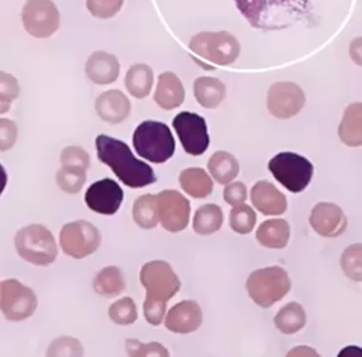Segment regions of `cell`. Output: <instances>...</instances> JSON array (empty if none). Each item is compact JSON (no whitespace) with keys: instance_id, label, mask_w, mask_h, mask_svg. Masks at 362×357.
I'll return each mask as SVG.
<instances>
[{"instance_id":"obj_29","label":"cell","mask_w":362,"mask_h":357,"mask_svg":"<svg viewBox=\"0 0 362 357\" xmlns=\"http://www.w3.org/2000/svg\"><path fill=\"white\" fill-rule=\"evenodd\" d=\"M95 292L105 297H114L123 292L125 288L124 278L120 269L115 267L102 269L93 283Z\"/></svg>"},{"instance_id":"obj_28","label":"cell","mask_w":362,"mask_h":357,"mask_svg":"<svg viewBox=\"0 0 362 357\" xmlns=\"http://www.w3.org/2000/svg\"><path fill=\"white\" fill-rule=\"evenodd\" d=\"M223 221V211L218 206L214 204L202 206L194 216V230L198 235H211L221 229Z\"/></svg>"},{"instance_id":"obj_12","label":"cell","mask_w":362,"mask_h":357,"mask_svg":"<svg viewBox=\"0 0 362 357\" xmlns=\"http://www.w3.org/2000/svg\"><path fill=\"white\" fill-rule=\"evenodd\" d=\"M159 221L171 233L183 230L189 224V201L177 191L167 190L156 197Z\"/></svg>"},{"instance_id":"obj_37","label":"cell","mask_w":362,"mask_h":357,"mask_svg":"<svg viewBox=\"0 0 362 357\" xmlns=\"http://www.w3.org/2000/svg\"><path fill=\"white\" fill-rule=\"evenodd\" d=\"M127 353L133 356H169V352L160 344L152 343L148 345H142L135 339L127 341Z\"/></svg>"},{"instance_id":"obj_5","label":"cell","mask_w":362,"mask_h":357,"mask_svg":"<svg viewBox=\"0 0 362 357\" xmlns=\"http://www.w3.org/2000/svg\"><path fill=\"white\" fill-rule=\"evenodd\" d=\"M246 286L257 305L270 308L288 294L291 283L285 269L272 267L253 271L247 280Z\"/></svg>"},{"instance_id":"obj_18","label":"cell","mask_w":362,"mask_h":357,"mask_svg":"<svg viewBox=\"0 0 362 357\" xmlns=\"http://www.w3.org/2000/svg\"><path fill=\"white\" fill-rule=\"evenodd\" d=\"M95 110L104 121L117 124L127 118L131 112V103L120 90H108L98 98Z\"/></svg>"},{"instance_id":"obj_22","label":"cell","mask_w":362,"mask_h":357,"mask_svg":"<svg viewBox=\"0 0 362 357\" xmlns=\"http://www.w3.org/2000/svg\"><path fill=\"white\" fill-rule=\"evenodd\" d=\"M194 95L200 105L215 108L226 97V87L218 78H199L194 82Z\"/></svg>"},{"instance_id":"obj_40","label":"cell","mask_w":362,"mask_h":357,"mask_svg":"<svg viewBox=\"0 0 362 357\" xmlns=\"http://www.w3.org/2000/svg\"><path fill=\"white\" fill-rule=\"evenodd\" d=\"M18 129L17 125L8 119H0V151L10 150L17 140Z\"/></svg>"},{"instance_id":"obj_31","label":"cell","mask_w":362,"mask_h":357,"mask_svg":"<svg viewBox=\"0 0 362 357\" xmlns=\"http://www.w3.org/2000/svg\"><path fill=\"white\" fill-rule=\"evenodd\" d=\"M86 182V170L72 165H63L57 172V182L65 192L74 194L80 192Z\"/></svg>"},{"instance_id":"obj_15","label":"cell","mask_w":362,"mask_h":357,"mask_svg":"<svg viewBox=\"0 0 362 357\" xmlns=\"http://www.w3.org/2000/svg\"><path fill=\"white\" fill-rule=\"evenodd\" d=\"M310 223L318 235L336 238L346 231L348 218L335 204L320 203L313 209Z\"/></svg>"},{"instance_id":"obj_33","label":"cell","mask_w":362,"mask_h":357,"mask_svg":"<svg viewBox=\"0 0 362 357\" xmlns=\"http://www.w3.org/2000/svg\"><path fill=\"white\" fill-rule=\"evenodd\" d=\"M255 222H257V216L252 208L249 206L240 204L231 210L230 226L235 233L240 235L251 233L255 228Z\"/></svg>"},{"instance_id":"obj_30","label":"cell","mask_w":362,"mask_h":357,"mask_svg":"<svg viewBox=\"0 0 362 357\" xmlns=\"http://www.w3.org/2000/svg\"><path fill=\"white\" fill-rule=\"evenodd\" d=\"M134 220L144 229L154 228L159 222L156 197L146 194L140 197L134 205Z\"/></svg>"},{"instance_id":"obj_7","label":"cell","mask_w":362,"mask_h":357,"mask_svg":"<svg viewBox=\"0 0 362 357\" xmlns=\"http://www.w3.org/2000/svg\"><path fill=\"white\" fill-rule=\"evenodd\" d=\"M140 280L146 290V300L167 303L180 288L177 275L169 263L152 261L141 269Z\"/></svg>"},{"instance_id":"obj_38","label":"cell","mask_w":362,"mask_h":357,"mask_svg":"<svg viewBox=\"0 0 362 357\" xmlns=\"http://www.w3.org/2000/svg\"><path fill=\"white\" fill-rule=\"evenodd\" d=\"M48 356H82V346L78 341L69 337L57 339L51 345Z\"/></svg>"},{"instance_id":"obj_45","label":"cell","mask_w":362,"mask_h":357,"mask_svg":"<svg viewBox=\"0 0 362 357\" xmlns=\"http://www.w3.org/2000/svg\"><path fill=\"white\" fill-rule=\"evenodd\" d=\"M340 356H362V350L358 347H348L346 349L342 350L339 354Z\"/></svg>"},{"instance_id":"obj_26","label":"cell","mask_w":362,"mask_h":357,"mask_svg":"<svg viewBox=\"0 0 362 357\" xmlns=\"http://www.w3.org/2000/svg\"><path fill=\"white\" fill-rule=\"evenodd\" d=\"M276 328L284 334L299 332L306 324V314L303 308L297 303H291L279 311L274 318Z\"/></svg>"},{"instance_id":"obj_42","label":"cell","mask_w":362,"mask_h":357,"mask_svg":"<svg viewBox=\"0 0 362 357\" xmlns=\"http://www.w3.org/2000/svg\"><path fill=\"white\" fill-rule=\"evenodd\" d=\"M165 310H167V303L148 300L144 303V316L153 326H159L163 322Z\"/></svg>"},{"instance_id":"obj_14","label":"cell","mask_w":362,"mask_h":357,"mask_svg":"<svg viewBox=\"0 0 362 357\" xmlns=\"http://www.w3.org/2000/svg\"><path fill=\"white\" fill-rule=\"evenodd\" d=\"M305 98L297 85L276 83L268 93V108L278 118L295 116L303 107Z\"/></svg>"},{"instance_id":"obj_21","label":"cell","mask_w":362,"mask_h":357,"mask_svg":"<svg viewBox=\"0 0 362 357\" xmlns=\"http://www.w3.org/2000/svg\"><path fill=\"white\" fill-rule=\"evenodd\" d=\"M291 229L285 220H269L264 222L257 231V239L268 248H284L288 243Z\"/></svg>"},{"instance_id":"obj_2","label":"cell","mask_w":362,"mask_h":357,"mask_svg":"<svg viewBox=\"0 0 362 357\" xmlns=\"http://www.w3.org/2000/svg\"><path fill=\"white\" fill-rule=\"evenodd\" d=\"M133 144L138 155L151 163H165L175 153L171 129L159 121L142 122L134 133Z\"/></svg>"},{"instance_id":"obj_6","label":"cell","mask_w":362,"mask_h":357,"mask_svg":"<svg viewBox=\"0 0 362 357\" xmlns=\"http://www.w3.org/2000/svg\"><path fill=\"white\" fill-rule=\"evenodd\" d=\"M269 171L283 187L293 193L305 190L314 174V165L301 155L283 152L270 160Z\"/></svg>"},{"instance_id":"obj_3","label":"cell","mask_w":362,"mask_h":357,"mask_svg":"<svg viewBox=\"0 0 362 357\" xmlns=\"http://www.w3.org/2000/svg\"><path fill=\"white\" fill-rule=\"evenodd\" d=\"M192 52L199 57L196 63L202 65L204 61L214 65H230L240 52V44L228 32H202L192 38L189 42Z\"/></svg>"},{"instance_id":"obj_8","label":"cell","mask_w":362,"mask_h":357,"mask_svg":"<svg viewBox=\"0 0 362 357\" xmlns=\"http://www.w3.org/2000/svg\"><path fill=\"white\" fill-rule=\"evenodd\" d=\"M37 308L35 293L18 280L8 279L0 284V310L10 322L31 317Z\"/></svg>"},{"instance_id":"obj_36","label":"cell","mask_w":362,"mask_h":357,"mask_svg":"<svg viewBox=\"0 0 362 357\" xmlns=\"http://www.w3.org/2000/svg\"><path fill=\"white\" fill-rule=\"evenodd\" d=\"M123 0H87V8L93 16L110 18L120 11Z\"/></svg>"},{"instance_id":"obj_9","label":"cell","mask_w":362,"mask_h":357,"mask_svg":"<svg viewBox=\"0 0 362 357\" xmlns=\"http://www.w3.org/2000/svg\"><path fill=\"white\" fill-rule=\"evenodd\" d=\"M64 252L72 258L82 259L93 254L101 243L99 230L86 221L66 224L59 235Z\"/></svg>"},{"instance_id":"obj_43","label":"cell","mask_w":362,"mask_h":357,"mask_svg":"<svg viewBox=\"0 0 362 357\" xmlns=\"http://www.w3.org/2000/svg\"><path fill=\"white\" fill-rule=\"evenodd\" d=\"M351 55L357 64L362 65V37L353 40L351 44Z\"/></svg>"},{"instance_id":"obj_4","label":"cell","mask_w":362,"mask_h":357,"mask_svg":"<svg viewBox=\"0 0 362 357\" xmlns=\"http://www.w3.org/2000/svg\"><path fill=\"white\" fill-rule=\"evenodd\" d=\"M15 247L23 260L40 267L54 262L57 246L52 233L42 225L23 227L15 237Z\"/></svg>"},{"instance_id":"obj_10","label":"cell","mask_w":362,"mask_h":357,"mask_svg":"<svg viewBox=\"0 0 362 357\" xmlns=\"http://www.w3.org/2000/svg\"><path fill=\"white\" fill-rule=\"evenodd\" d=\"M21 17L28 33L36 38L50 37L59 27V12L52 0H28Z\"/></svg>"},{"instance_id":"obj_32","label":"cell","mask_w":362,"mask_h":357,"mask_svg":"<svg viewBox=\"0 0 362 357\" xmlns=\"http://www.w3.org/2000/svg\"><path fill=\"white\" fill-rule=\"evenodd\" d=\"M344 275L353 281L362 282V244L349 246L341 257Z\"/></svg>"},{"instance_id":"obj_44","label":"cell","mask_w":362,"mask_h":357,"mask_svg":"<svg viewBox=\"0 0 362 357\" xmlns=\"http://www.w3.org/2000/svg\"><path fill=\"white\" fill-rule=\"evenodd\" d=\"M318 356L315 350L310 349L308 347H298L297 349H293V351L289 352L288 356Z\"/></svg>"},{"instance_id":"obj_41","label":"cell","mask_w":362,"mask_h":357,"mask_svg":"<svg viewBox=\"0 0 362 357\" xmlns=\"http://www.w3.org/2000/svg\"><path fill=\"white\" fill-rule=\"evenodd\" d=\"M223 199L229 205L238 206L244 203L247 199V189L243 182H233L226 187Z\"/></svg>"},{"instance_id":"obj_25","label":"cell","mask_w":362,"mask_h":357,"mask_svg":"<svg viewBox=\"0 0 362 357\" xmlns=\"http://www.w3.org/2000/svg\"><path fill=\"white\" fill-rule=\"evenodd\" d=\"M208 168L215 180L221 185L229 184L240 172V165L235 157L223 151L212 155Z\"/></svg>"},{"instance_id":"obj_24","label":"cell","mask_w":362,"mask_h":357,"mask_svg":"<svg viewBox=\"0 0 362 357\" xmlns=\"http://www.w3.org/2000/svg\"><path fill=\"white\" fill-rule=\"evenodd\" d=\"M154 83V74L152 68L144 64H137L129 68L125 78L127 90L138 99L146 97L151 93Z\"/></svg>"},{"instance_id":"obj_35","label":"cell","mask_w":362,"mask_h":357,"mask_svg":"<svg viewBox=\"0 0 362 357\" xmlns=\"http://www.w3.org/2000/svg\"><path fill=\"white\" fill-rule=\"evenodd\" d=\"M18 95V81L12 74L0 71V114L8 112L11 104Z\"/></svg>"},{"instance_id":"obj_34","label":"cell","mask_w":362,"mask_h":357,"mask_svg":"<svg viewBox=\"0 0 362 357\" xmlns=\"http://www.w3.org/2000/svg\"><path fill=\"white\" fill-rule=\"evenodd\" d=\"M110 317L117 324L127 326L134 324L137 320L138 314L133 299L127 297L115 303L110 307Z\"/></svg>"},{"instance_id":"obj_46","label":"cell","mask_w":362,"mask_h":357,"mask_svg":"<svg viewBox=\"0 0 362 357\" xmlns=\"http://www.w3.org/2000/svg\"><path fill=\"white\" fill-rule=\"evenodd\" d=\"M6 182H8V175H6V170L0 165V195L6 189Z\"/></svg>"},{"instance_id":"obj_17","label":"cell","mask_w":362,"mask_h":357,"mask_svg":"<svg viewBox=\"0 0 362 357\" xmlns=\"http://www.w3.org/2000/svg\"><path fill=\"white\" fill-rule=\"evenodd\" d=\"M251 201L255 207L265 216H280L287 208L285 195L268 182L255 185L251 190Z\"/></svg>"},{"instance_id":"obj_19","label":"cell","mask_w":362,"mask_h":357,"mask_svg":"<svg viewBox=\"0 0 362 357\" xmlns=\"http://www.w3.org/2000/svg\"><path fill=\"white\" fill-rule=\"evenodd\" d=\"M118 59L115 55L103 51L93 53L86 64V74L95 84H110L118 78Z\"/></svg>"},{"instance_id":"obj_20","label":"cell","mask_w":362,"mask_h":357,"mask_svg":"<svg viewBox=\"0 0 362 357\" xmlns=\"http://www.w3.org/2000/svg\"><path fill=\"white\" fill-rule=\"evenodd\" d=\"M154 99L165 110L180 107L185 100V89L180 78L172 72L161 74L158 78Z\"/></svg>"},{"instance_id":"obj_23","label":"cell","mask_w":362,"mask_h":357,"mask_svg":"<svg viewBox=\"0 0 362 357\" xmlns=\"http://www.w3.org/2000/svg\"><path fill=\"white\" fill-rule=\"evenodd\" d=\"M180 185L187 194L195 199H204L212 193V180L199 168L185 170L180 175Z\"/></svg>"},{"instance_id":"obj_16","label":"cell","mask_w":362,"mask_h":357,"mask_svg":"<svg viewBox=\"0 0 362 357\" xmlns=\"http://www.w3.org/2000/svg\"><path fill=\"white\" fill-rule=\"evenodd\" d=\"M202 322V312L197 303L185 300L172 308L165 318V327L174 333L187 334L197 330Z\"/></svg>"},{"instance_id":"obj_13","label":"cell","mask_w":362,"mask_h":357,"mask_svg":"<svg viewBox=\"0 0 362 357\" xmlns=\"http://www.w3.org/2000/svg\"><path fill=\"white\" fill-rule=\"evenodd\" d=\"M124 193L121 187L110 178H104L89 187L85 201L89 209L105 216L116 213L123 201Z\"/></svg>"},{"instance_id":"obj_11","label":"cell","mask_w":362,"mask_h":357,"mask_svg":"<svg viewBox=\"0 0 362 357\" xmlns=\"http://www.w3.org/2000/svg\"><path fill=\"white\" fill-rule=\"evenodd\" d=\"M173 127L187 154L199 156L209 148L208 127L206 120L194 112H182L174 118Z\"/></svg>"},{"instance_id":"obj_39","label":"cell","mask_w":362,"mask_h":357,"mask_svg":"<svg viewBox=\"0 0 362 357\" xmlns=\"http://www.w3.org/2000/svg\"><path fill=\"white\" fill-rule=\"evenodd\" d=\"M63 165H72L87 170L89 167V156L83 148L78 146H68L64 148L61 155Z\"/></svg>"},{"instance_id":"obj_1","label":"cell","mask_w":362,"mask_h":357,"mask_svg":"<svg viewBox=\"0 0 362 357\" xmlns=\"http://www.w3.org/2000/svg\"><path fill=\"white\" fill-rule=\"evenodd\" d=\"M95 146L100 160L110 167L125 186L144 188L156 182L152 168L136 158L125 142L110 136L100 135L95 140Z\"/></svg>"},{"instance_id":"obj_27","label":"cell","mask_w":362,"mask_h":357,"mask_svg":"<svg viewBox=\"0 0 362 357\" xmlns=\"http://www.w3.org/2000/svg\"><path fill=\"white\" fill-rule=\"evenodd\" d=\"M339 135L348 146H362V105L351 106L346 112L340 124Z\"/></svg>"}]
</instances>
